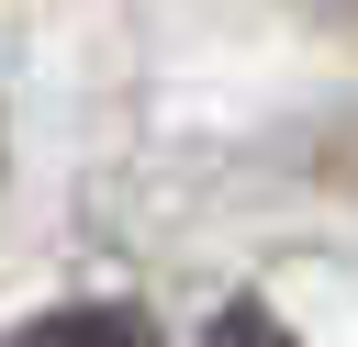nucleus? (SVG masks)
I'll use <instances>...</instances> for the list:
<instances>
[{
	"label": "nucleus",
	"mask_w": 358,
	"mask_h": 347,
	"mask_svg": "<svg viewBox=\"0 0 358 347\" xmlns=\"http://www.w3.org/2000/svg\"><path fill=\"white\" fill-rule=\"evenodd\" d=\"M0 347H157V325H145L134 302H56V313L11 325Z\"/></svg>",
	"instance_id": "nucleus-1"
},
{
	"label": "nucleus",
	"mask_w": 358,
	"mask_h": 347,
	"mask_svg": "<svg viewBox=\"0 0 358 347\" xmlns=\"http://www.w3.org/2000/svg\"><path fill=\"white\" fill-rule=\"evenodd\" d=\"M201 347H302V336H291V325H280V313H268V302H224V313H213V336H201Z\"/></svg>",
	"instance_id": "nucleus-2"
}]
</instances>
